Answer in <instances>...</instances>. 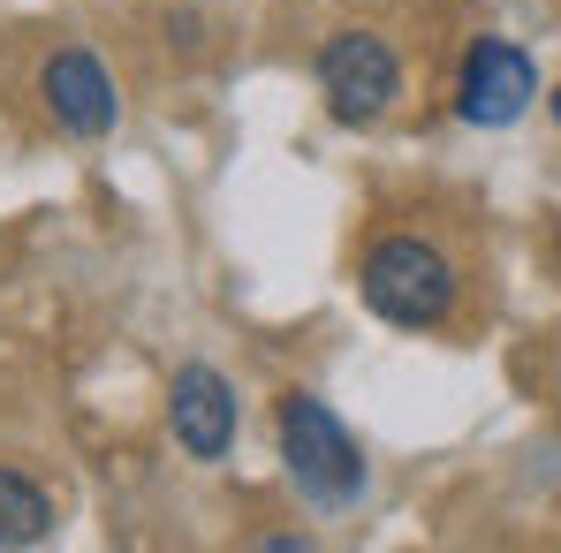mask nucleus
<instances>
[{
  "mask_svg": "<svg viewBox=\"0 0 561 553\" xmlns=\"http://www.w3.org/2000/svg\"><path fill=\"white\" fill-rule=\"evenodd\" d=\"M38 99H46V114H54L69 137H106V129L122 122V99H114L106 69H99L84 46H61V54L38 69Z\"/></svg>",
  "mask_w": 561,
  "mask_h": 553,
  "instance_id": "obj_6",
  "label": "nucleus"
},
{
  "mask_svg": "<svg viewBox=\"0 0 561 553\" xmlns=\"http://www.w3.org/2000/svg\"><path fill=\"white\" fill-rule=\"evenodd\" d=\"M319 92H327V114L342 129H373L379 114L402 99V61L373 31H334L319 46Z\"/></svg>",
  "mask_w": 561,
  "mask_h": 553,
  "instance_id": "obj_3",
  "label": "nucleus"
},
{
  "mask_svg": "<svg viewBox=\"0 0 561 553\" xmlns=\"http://www.w3.org/2000/svg\"><path fill=\"white\" fill-rule=\"evenodd\" d=\"M357 288H365L373 319L402 326V334H433L456 311V266L425 235H379L365 251V266H357Z\"/></svg>",
  "mask_w": 561,
  "mask_h": 553,
  "instance_id": "obj_2",
  "label": "nucleus"
},
{
  "mask_svg": "<svg viewBox=\"0 0 561 553\" xmlns=\"http://www.w3.org/2000/svg\"><path fill=\"white\" fill-rule=\"evenodd\" d=\"M274 433H280V462H288V477L311 508H357L365 500V448L350 440V425L319 394L288 387L274 402Z\"/></svg>",
  "mask_w": 561,
  "mask_h": 553,
  "instance_id": "obj_1",
  "label": "nucleus"
},
{
  "mask_svg": "<svg viewBox=\"0 0 561 553\" xmlns=\"http://www.w3.org/2000/svg\"><path fill=\"white\" fill-rule=\"evenodd\" d=\"M531 99H539V69L516 38H470L463 69H456V114L470 129H508V122H524Z\"/></svg>",
  "mask_w": 561,
  "mask_h": 553,
  "instance_id": "obj_4",
  "label": "nucleus"
},
{
  "mask_svg": "<svg viewBox=\"0 0 561 553\" xmlns=\"http://www.w3.org/2000/svg\"><path fill=\"white\" fill-rule=\"evenodd\" d=\"M168 425L190 462H220L236 448V387L213 365H183L168 379Z\"/></svg>",
  "mask_w": 561,
  "mask_h": 553,
  "instance_id": "obj_5",
  "label": "nucleus"
},
{
  "mask_svg": "<svg viewBox=\"0 0 561 553\" xmlns=\"http://www.w3.org/2000/svg\"><path fill=\"white\" fill-rule=\"evenodd\" d=\"M46 531H54V500H46V485H31L23 470L0 462V546H38Z\"/></svg>",
  "mask_w": 561,
  "mask_h": 553,
  "instance_id": "obj_7",
  "label": "nucleus"
},
{
  "mask_svg": "<svg viewBox=\"0 0 561 553\" xmlns=\"http://www.w3.org/2000/svg\"><path fill=\"white\" fill-rule=\"evenodd\" d=\"M554 114H561V84H554Z\"/></svg>",
  "mask_w": 561,
  "mask_h": 553,
  "instance_id": "obj_8",
  "label": "nucleus"
}]
</instances>
